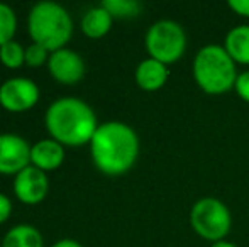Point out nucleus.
Wrapping results in <instances>:
<instances>
[{"instance_id": "obj_1", "label": "nucleus", "mask_w": 249, "mask_h": 247, "mask_svg": "<svg viewBox=\"0 0 249 247\" xmlns=\"http://www.w3.org/2000/svg\"><path fill=\"white\" fill-rule=\"evenodd\" d=\"M90 156L100 173L121 176L134 166L139 156V137L127 124L110 120L100 124L90 141Z\"/></svg>"}, {"instance_id": "obj_2", "label": "nucleus", "mask_w": 249, "mask_h": 247, "mask_svg": "<svg viewBox=\"0 0 249 247\" xmlns=\"http://www.w3.org/2000/svg\"><path fill=\"white\" fill-rule=\"evenodd\" d=\"M99 125L92 107L75 97L54 100L44 114V127L50 137L65 148L90 144Z\"/></svg>"}, {"instance_id": "obj_3", "label": "nucleus", "mask_w": 249, "mask_h": 247, "mask_svg": "<svg viewBox=\"0 0 249 247\" xmlns=\"http://www.w3.org/2000/svg\"><path fill=\"white\" fill-rule=\"evenodd\" d=\"M27 33L33 43L50 53L66 48L73 36V19L58 2H37L27 16Z\"/></svg>"}, {"instance_id": "obj_4", "label": "nucleus", "mask_w": 249, "mask_h": 247, "mask_svg": "<svg viewBox=\"0 0 249 247\" xmlns=\"http://www.w3.org/2000/svg\"><path fill=\"white\" fill-rule=\"evenodd\" d=\"M194 76L198 86L209 95L226 93L236 85V61L224 48L217 44L205 46L197 53L194 61Z\"/></svg>"}, {"instance_id": "obj_5", "label": "nucleus", "mask_w": 249, "mask_h": 247, "mask_svg": "<svg viewBox=\"0 0 249 247\" xmlns=\"http://www.w3.org/2000/svg\"><path fill=\"white\" fill-rule=\"evenodd\" d=\"M187 48L183 27L175 20H158L146 34V49L153 60L170 65L180 60Z\"/></svg>"}, {"instance_id": "obj_6", "label": "nucleus", "mask_w": 249, "mask_h": 247, "mask_svg": "<svg viewBox=\"0 0 249 247\" xmlns=\"http://www.w3.org/2000/svg\"><path fill=\"white\" fill-rule=\"evenodd\" d=\"M190 222L200 237L219 242L231 231V212L220 200L207 197L194 205Z\"/></svg>"}, {"instance_id": "obj_7", "label": "nucleus", "mask_w": 249, "mask_h": 247, "mask_svg": "<svg viewBox=\"0 0 249 247\" xmlns=\"http://www.w3.org/2000/svg\"><path fill=\"white\" fill-rule=\"evenodd\" d=\"M41 90L27 76H14L0 85V107L10 114H22L39 102Z\"/></svg>"}, {"instance_id": "obj_8", "label": "nucleus", "mask_w": 249, "mask_h": 247, "mask_svg": "<svg viewBox=\"0 0 249 247\" xmlns=\"http://www.w3.org/2000/svg\"><path fill=\"white\" fill-rule=\"evenodd\" d=\"M31 166V144L19 134H0V175L16 176Z\"/></svg>"}, {"instance_id": "obj_9", "label": "nucleus", "mask_w": 249, "mask_h": 247, "mask_svg": "<svg viewBox=\"0 0 249 247\" xmlns=\"http://www.w3.org/2000/svg\"><path fill=\"white\" fill-rule=\"evenodd\" d=\"M14 195L24 205H39L50 193V178L33 165L14 176Z\"/></svg>"}, {"instance_id": "obj_10", "label": "nucleus", "mask_w": 249, "mask_h": 247, "mask_svg": "<svg viewBox=\"0 0 249 247\" xmlns=\"http://www.w3.org/2000/svg\"><path fill=\"white\" fill-rule=\"evenodd\" d=\"M48 73L54 82L59 85H76L85 76V61L70 48H61L58 51H53L48 60Z\"/></svg>"}, {"instance_id": "obj_11", "label": "nucleus", "mask_w": 249, "mask_h": 247, "mask_svg": "<svg viewBox=\"0 0 249 247\" xmlns=\"http://www.w3.org/2000/svg\"><path fill=\"white\" fill-rule=\"evenodd\" d=\"M65 146L59 144L58 141H54L51 137L41 139L36 144L31 146V165L44 173L61 168V165L65 163Z\"/></svg>"}, {"instance_id": "obj_12", "label": "nucleus", "mask_w": 249, "mask_h": 247, "mask_svg": "<svg viewBox=\"0 0 249 247\" xmlns=\"http://www.w3.org/2000/svg\"><path fill=\"white\" fill-rule=\"evenodd\" d=\"M168 80V68L163 63L148 58L136 68V83L146 92L160 90Z\"/></svg>"}, {"instance_id": "obj_13", "label": "nucleus", "mask_w": 249, "mask_h": 247, "mask_svg": "<svg viewBox=\"0 0 249 247\" xmlns=\"http://www.w3.org/2000/svg\"><path fill=\"white\" fill-rule=\"evenodd\" d=\"M112 20L114 19H112L110 14L102 5H97L83 14L80 27H82V33L87 37H90V39H100L105 34H108V31L112 27Z\"/></svg>"}, {"instance_id": "obj_14", "label": "nucleus", "mask_w": 249, "mask_h": 247, "mask_svg": "<svg viewBox=\"0 0 249 247\" xmlns=\"http://www.w3.org/2000/svg\"><path fill=\"white\" fill-rule=\"evenodd\" d=\"M0 247H44V239L37 227L31 224H19L3 235Z\"/></svg>"}, {"instance_id": "obj_15", "label": "nucleus", "mask_w": 249, "mask_h": 247, "mask_svg": "<svg viewBox=\"0 0 249 247\" xmlns=\"http://www.w3.org/2000/svg\"><path fill=\"white\" fill-rule=\"evenodd\" d=\"M224 49L236 63L249 65V26H237L229 31Z\"/></svg>"}, {"instance_id": "obj_16", "label": "nucleus", "mask_w": 249, "mask_h": 247, "mask_svg": "<svg viewBox=\"0 0 249 247\" xmlns=\"http://www.w3.org/2000/svg\"><path fill=\"white\" fill-rule=\"evenodd\" d=\"M112 16V19H129L141 12V3L138 0H104L100 3Z\"/></svg>"}, {"instance_id": "obj_17", "label": "nucleus", "mask_w": 249, "mask_h": 247, "mask_svg": "<svg viewBox=\"0 0 249 247\" xmlns=\"http://www.w3.org/2000/svg\"><path fill=\"white\" fill-rule=\"evenodd\" d=\"M0 63L9 69H19L26 65V48L17 41L0 46Z\"/></svg>"}, {"instance_id": "obj_18", "label": "nucleus", "mask_w": 249, "mask_h": 247, "mask_svg": "<svg viewBox=\"0 0 249 247\" xmlns=\"http://www.w3.org/2000/svg\"><path fill=\"white\" fill-rule=\"evenodd\" d=\"M17 31V14L9 3L0 2V46L14 41Z\"/></svg>"}, {"instance_id": "obj_19", "label": "nucleus", "mask_w": 249, "mask_h": 247, "mask_svg": "<svg viewBox=\"0 0 249 247\" xmlns=\"http://www.w3.org/2000/svg\"><path fill=\"white\" fill-rule=\"evenodd\" d=\"M50 51L46 48H43L41 44L31 43L29 46L26 48V65L29 68H39V66L48 65V60H50Z\"/></svg>"}, {"instance_id": "obj_20", "label": "nucleus", "mask_w": 249, "mask_h": 247, "mask_svg": "<svg viewBox=\"0 0 249 247\" xmlns=\"http://www.w3.org/2000/svg\"><path fill=\"white\" fill-rule=\"evenodd\" d=\"M234 88H236L237 95H239L244 102H249V71L241 73V75L237 76Z\"/></svg>"}, {"instance_id": "obj_21", "label": "nucleus", "mask_w": 249, "mask_h": 247, "mask_svg": "<svg viewBox=\"0 0 249 247\" xmlns=\"http://www.w3.org/2000/svg\"><path fill=\"white\" fill-rule=\"evenodd\" d=\"M12 214V201L5 193H0V225L5 224Z\"/></svg>"}, {"instance_id": "obj_22", "label": "nucleus", "mask_w": 249, "mask_h": 247, "mask_svg": "<svg viewBox=\"0 0 249 247\" xmlns=\"http://www.w3.org/2000/svg\"><path fill=\"white\" fill-rule=\"evenodd\" d=\"M229 7L243 17H249V0H229Z\"/></svg>"}, {"instance_id": "obj_23", "label": "nucleus", "mask_w": 249, "mask_h": 247, "mask_svg": "<svg viewBox=\"0 0 249 247\" xmlns=\"http://www.w3.org/2000/svg\"><path fill=\"white\" fill-rule=\"evenodd\" d=\"M51 247H83V246L78 241H75V239H59Z\"/></svg>"}, {"instance_id": "obj_24", "label": "nucleus", "mask_w": 249, "mask_h": 247, "mask_svg": "<svg viewBox=\"0 0 249 247\" xmlns=\"http://www.w3.org/2000/svg\"><path fill=\"white\" fill-rule=\"evenodd\" d=\"M212 247H237L232 242H227V241H219V242H213Z\"/></svg>"}]
</instances>
